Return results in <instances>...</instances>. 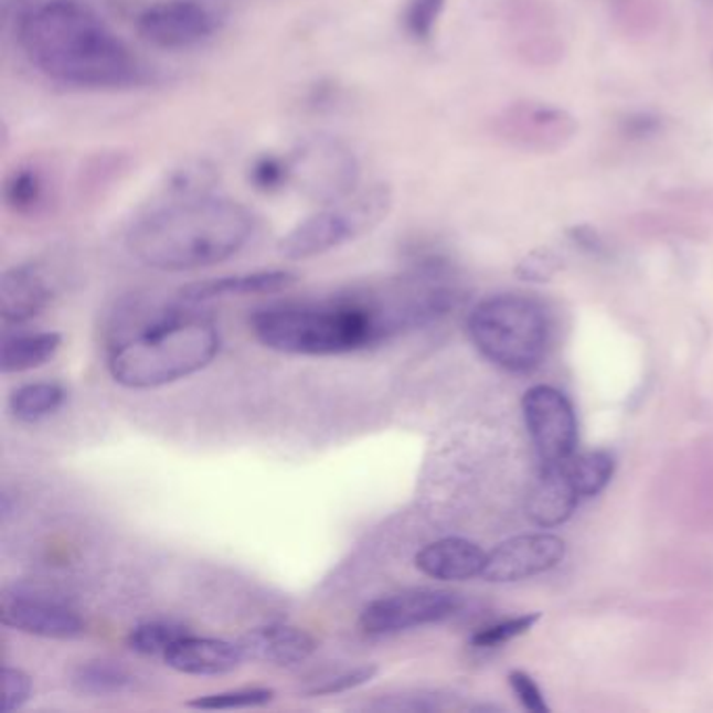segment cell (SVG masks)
Wrapping results in <instances>:
<instances>
[{"instance_id": "83f0119b", "label": "cell", "mask_w": 713, "mask_h": 713, "mask_svg": "<svg viewBox=\"0 0 713 713\" xmlns=\"http://www.w3.org/2000/svg\"><path fill=\"white\" fill-rule=\"evenodd\" d=\"M507 20L515 28L517 39L553 32L556 11L546 0H509Z\"/></svg>"}, {"instance_id": "30bf717a", "label": "cell", "mask_w": 713, "mask_h": 713, "mask_svg": "<svg viewBox=\"0 0 713 713\" xmlns=\"http://www.w3.org/2000/svg\"><path fill=\"white\" fill-rule=\"evenodd\" d=\"M523 415L544 469L561 467L575 455L577 416L572 400L551 385H535L523 396Z\"/></svg>"}, {"instance_id": "484cf974", "label": "cell", "mask_w": 713, "mask_h": 713, "mask_svg": "<svg viewBox=\"0 0 713 713\" xmlns=\"http://www.w3.org/2000/svg\"><path fill=\"white\" fill-rule=\"evenodd\" d=\"M187 635L189 630L174 621H147L130 630L126 645L142 657H166Z\"/></svg>"}, {"instance_id": "e0dca14e", "label": "cell", "mask_w": 713, "mask_h": 713, "mask_svg": "<svg viewBox=\"0 0 713 713\" xmlns=\"http://www.w3.org/2000/svg\"><path fill=\"white\" fill-rule=\"evenodd\" d=\"M488 555L465 538H441L423 546L415 556L416 570L439 582H462L481 575Z\"/></svg>"}, {"instance_id": "ac0fdd59", "label": "cell", "mask_w": 713, "mask_h": 713, "mask_svg": "<svg viewBox=\"0 0 713 713\" xmlns=\"http://www.w3.org/2000/svg\"><path fill=\"white\" fill-rule=\"evenodd\" d=\"M298 283V275L291 270H258L233 277L198 280L179 291V298L191 304H205L212 299L243 298V296H262L277 294Z\"/></svg>"}, {"instance_id": "4dcf8cb0", "label": "cell", "mask_w": 713, "mask_h": 713, "mask_svg": "<svg viewBox=\"0 0 713 713\" xmlns=\"http://www.w3.org/2000/svg\"><path fill=\"white\" fill-rule=\"evenodd\" d=\"M249 184L266 195L283 191L287 184H291L289 158L264 153V156L254 159L249 166Z\"/></svg>"}, {"instance_id": "44dd1931", "label": "cell", "mask_w": 713, "mask_h": 713, "mask_svg": "<svg viewBox=\"0 0 713 713\" xmlns=\"http://www.w3.org/2000/svg\"><path fill=\"white\" fill-rule=\"evenodd\" d=\"M137 674L119 661L93 659L72 672V687L86 696H119L137 689Z\"/></svg>"}, {"instance_id": "4316f807", "label": "cell", "mask_w": 713, "mask_h": 713, "mask_svg": "<svg viewBox=\"0 0 713 713\" xmlns=\"http://www.w3.org/2000/svg\"><path fill=\"white\" fill-rule=\"evenodd\" d=\"M455 703L446 694L434 691H411V693L387 694L362 705L364 712L376 713H429L453 710Z\"/></svg>"}, {"instance_id": "603a6c76", "label": "cell", "mask_w": 713, "mask_h": 713, "mask_svg": "<svg viewBox=\"0 0 713 713\" xmlns=\"http://www.w3.org/2000/svg\"><path fill=\"white\" fill-rule=\"evenodd\" d=\"M219 180V168L212 161L189 159L166 174L161 195L163 201L205 198V195H212Z\"/></svg>"}, {"instance_id": "ffe728a7", "label": "cell", "mask_w": 713, "mask_h": 713, "mask_svg": "<svg viewBox=\"0 0 713 713\" xmlns=\"http://www.w3.org/2000/svg\"><path fill=\"white\" fill-rule=\"evenodd\" d=\"M61 341L63 338L57 331L7 336L0 352L2 373L13 375L44 366L60 352Z\"/></svg>"}, {"instance_id": "5b68a950", "label": "cell", "mask_w": 713, "mask_h": 713, "mask_svg": "<svg viewBox=\"0 0 713 713\" xmlns=\"http://www.w3.org/2000/svg\"><path fill=\"white\" fill-rule=\"evenodd\" d=\"M477 350L511 373L534 371L549 345V318L540 301L502 294L479 301L467 320Z\"/></svg>"}, {"instance_id": "f546056e", "label": "cell", "mask_w": 713, "mask_h": 713, "mask_svg": "<svg viewBox=\"0 0 713 713\" xmlns=\"http://www.w3.org/2000/svg\"><path fill=\"white\" fill-rule=\"evenodd\" d=\"M615 21L630 36H647L663 18L661 0H617Z\"/></svg>"}, {"instance_id": "d4e9b609", "label": "cell", "mask_w": 713, "mask_h": 713, "mask_svg": "<svg viewBox=\"0 0 713 713\" xmlns=\"http://www.w3.org/2000/svg\"><path fill=\"white\" fill-rule=\"evenodd\" d=\"M565 471L574 483L579 498H593L600 494L611 481L615 471V458L607 450H593L584 455L572 456L565 465Z\"/></svg>"}, {"instance_id": "2e32d148", "label": "cell", "mask_w": 713, "mask_h": 713, "mask_svg": "<svg viewBox=\"0 0 713 713\" xmlns=\"http://www.w3.org/2000/svg\"><path fill=\"white\" fill-rule=\"evenodd\" d=\"M53 287L34 264L9 268L0 278V317L4 324H23L51 304Z\"/></svg>"}, {"instance_id": "52a82bcc", "label": "cell", "mask_w": 713, "mask_h": 713, "mask_svg": "<svg viewBox=\"0 0 713 713\" xmlns=\"http://www.w3.org/2000/svg\"><path fill=\"white\" fill-rule=\"evenodd\" d=\"M291 184L304 198L331 205L356 193L360 180L358 159L343 142L331 137H312L299 142L287 156Z\"/></svg>"}, {"instance_id": "cb8c5ba5", "label": "cell", "mask_w": 713, "mask_h": 713, "mask_svg": "<svg viewBox=\"0 0 713 713\" xmlns=\"http://www.w3.org/2000/svg\"><path fill=\"white\" fill-rule=\"evenodd\" d=\"M46 179L36 166L15 168L2 187V198L13 214L32 216L46 201Z\"/></svg>"}, {"instance_id": "7a4b0ae2", "label": "cell", "mask_w": 713, "mask_h": 713, "mask_svg": "<svg viewBox=\"0 0 713 713\" xmlns=\"http://www.w3.org/2000/svg\"><path fill=\"white\" fill-rule=\"evenodd\" d=\"M23 53L49 78L82 88L139 84L142 70L130 49L79 0H44L20 20Z\"/></svg>"}, {"instance_id": "d6986e66", "label": "cell", "mask_w": 713, "mask_h": 713, "mask_svg": "<svg viewBox=\"0 0 713 713\" xmlns=\"http://www.w3.org/2000/svg\"><path fill=\"white\" fill-rule=\"evenodd\" d=\"M579 500L565 467H549L528 496V517L538 528H556L574 515Z\"/></svg>"}, {"instance_id": "7402d4cb", "label": "cell", "mask_w": 713, "mask_h": 713, "mask_svg": "<svg viewBox=\"0 0 713 713\" xmlns=\"http://www.w3.org/2000/svg\"><path fill=\"white\" fill-rule=\"evenodd\" d=\"M67 400V392L55 381L25 383L9 396V413L20 423H40L55 415Z\"/></svg>"}, {"instance_id": "d590c367", "label": "cell", "mask_w": 713, "mask_h": 713, "mask_svg": "<svg viewBox=\"0 0 713 713\" xmlns=\"http://www.w3.org/2000/svg\"><path fill=\"white\" fill-rule=\"evenodd\" d=\"M663 126H666V119L653 111H632L619 119L617 132L626 140L640 142V140L653 139L659 132H663Z\"/></svg>"}, {"instance_id": "1f68e13d", "label": "cell", "mask_w": 713, "mask_h": 713, "mask_svg": "<svg viewBox=\"0 0 713 713\" xmlns=\"http://www.w3.org/2000/svg\"><path fill=\"white\" fill-rule=\"evenodd\" d=\"M444 7L446 0H408L402 11L404 32L416 42L432 39Z\"/></svg>"}, {"instance_id": "d6a6232c", "label": "cell", "mask_w": 713, "mask_h": 713, "mask_svg": "<svg viewBox=\"0 0 713 713\" xmlns=\"http://www.w3.org/2000/svg\"><path fill=\"white\" fill-rule=\"evenodd\" d=\"M376 674H379V668L375 663H364V666H356L352 670H343L338 674L315 680L312 684L301 689V693L306 696H331V694L348 693L358 687L369 684Z\"/></svg>"}, {"instance_id": "6da1fadb", "label": "cell", "mask_w": 713, "mask_h": 713, "mask_svg": "<svg viewBox=\"0 0 713 713\" xmlns=\"http://www.w3.org/2000/svg\"><path fill=\"white\" fill-rule=\"evenodd\" d=\"M249 327L268 350L291 356H341L411 331L394 285L383 294L278 301L259 308Z\"/></svg>"}, {"instance_id": "f35d334b", "label": "cell", "mask_w": 713, "mask_h": 713, "mask_svg": "<svg viewBox=\"0 0 713 713\" xmlns=\"http://www.w3.org/2000/svg\"><path fill=\"white\" fill-rule=\"evenodd\" d=\"M509 682L515 691L517 699L521 701V705L532 713H546L549 712V705H546V699L544 694L540 691V687L535 684L534 678L521 670H515L509 675Z\"/></svg>"}, {"instance_id": "9a60e30c", "label": "cell", "mask_w": 713, "mask_h": 713, "mask_svg": "<svg viewBox=\"0 0 713 713\" xmlns=\"http://www.w3.org/2000/svg\"><path fill=\"white\" fill-rule=\"evenodd\" d=\"M166 666L187 675H224L245 661L238 642L187 635L163 657Z\"/></svg>"}, {"instance_id": "9c48e42d", "label": "cell", "mask_w": 713, "mask_h": 713, "mask_svg": "<svg viewBox=\"0 0 713 713\" xmlns=\"http://www.w3.org/2000/svg\"><path fill=\"white\" fill-rule=\"evenodd\" d=\"M496 137L519 151L555 153L577 132L574 116L561 107L535 100H517L494 118Z\"/></svg>"}, {"instance_id": "7c38bea8", "label": "cell", "mask_w": 713, "mask_h": 713, "mask_svg": "<svg viewBox=\"0 0 713 713\" xmlns=\"http://www.w3.org/2000/svg\"><path fill=\"white\" fill-rule=\"evenodd\" d=\"M0 619L7 628L23 635L53 640H72L86 632V624L70 605L39 590L18 586L2 596Z\"/></svg>"}, {"instance_id": "3957f363", "label": "cell", "mask_w": 713, "mask_h": 713, "mask_svg": "<svg viewBox=\"0 0 713 713\" xmlns=\"http://www.w3.org/2000/svg\"><path fill=\"white\" fill-rule=\"evenodd\" d=\"M254 231V214L238 201L214 195L177 199L161 201L135 220L126 247L153 270L184 273L237 256Z\"/></svg>"}, {"instance_id": "8992f818", "label": "cell", "mask_w": 713, "mask_h": 713, "mask_svg": "<svg viewBox=\"0 0 713 713\" xmlns=\"http://www.w3.org/2000/svg\"><path fill=\"white\" fill-rule=\"evenodd\" d=\"M394 207V193L387 184H371L338 203L301 220L278 241V254L285 259L317 258L341 245L373 233Z\"/></svg>"}, {"instance_id": "4fadbf2b", "label": "cell", "mask_w": 713, "mask_h": 713, "mask_svg": "<svg viewBox=\"0 0 713 713\" xmlns=\"http://www.w3.org/2000/svg\"><path fill=\"white\" fill-rule=\"evenodd\" d=\"M563 556L565 542L558 535H517L496 546L488 555L481 577L496 584L525 579L553 570L563 561Z\"/></svg>"}, {"instance_id": "f1b7e54d", "label": "cell", "mask_w": 713, "mask_h": 713, "mask_svg": "<svg viewBox=\"0 0 713 713\" xmlns=\"http://www.w3.org/2000/svg\"><path fill=\"white\" fill-rule=\"evenodd\" d=\"M275 691L264 687H245L235 691H222V693L203 694L187 703V707L203 710V712H231V710H252V707H264L273 703Z\"/></svg>"}, {"instance_id": "ab89813d", "label": "cell", "mask_w": 713, "mask_h": 713, "mask_svg": "<svg viewBox=\"0 0 713 713\" xmlns=\"http://www.w3.org/2000/svg\"><path fill=\"white\" fill-rule=\"evenodd\" d=\"M567 235H570V238L574 241L579 249H584V252H588L593 256H600L607 249L605 241L596 233L593 226H584V224L582 226H574V228H570Z\"/></svg>"}, {"instance_id": "8fae6325", "label": "cell", "mask_w": 713, "mask_h": 713, "mask_svg": "<svg viewBox=\"0 0 713 713\" xmlns=\"http://www.w3.org/2000/svg\"><path fill=\"white\" fill-rule=\"evenodd\" d=\"M219 30V18L199 0H161L137 18V34L163 51L191 49Z\"/></svg>"}, {"instance_id": "e575fe53", "label": "cell", "mask_w": 713, "mask_h": 713, "mask_svg": "<svg viewBox=\"0 0 713 713\" xmlns=\"http://www.w3.org/2000/svg\"><path fill=\"white\" fill-rule=\"evenodd\" d=\"M540 614L519 615L513 619H504L498 621L492 626H486L481 630H477L476 635L471 636V647L473 649H496L507 645L509 640H513L517 636L525 635L534 628L538 624Z\"/></svg>"}, {"instance_id": "8d00e7d4", "label": "cell", "mask_w": 713, "mask_h": 713, "mask_svg": "<svg viewBox=\"0 0 713 713\" xmlns=\"http://www.w3.org/2000/svg\"><path fill=\"white\" fill-rule=\"evenodd\" d=\"M4 703H2V712L11 713L21 710L34 691V682L30 674H25L20 668H11L7 666L4 672Z\"/></svg>"}, {"instance_id": "74e56055", "label": "cell", "mask_w": 713, "mask_h": 713, "mask_svg": "<svg viewBox=\"0 0 713 713\" xmlns=\"http://www.w3.org/2000/svg\"><path fill=\"white\" fill-rule=\"evenodd\" d=\"M558 268H561V259L556 258L551 249H538L519 262L517 277L542 283L555 277Z\"/></svg>"}, {"instance_id": "5bb4252c", "label": "cell", "mask_w": 713, "mask_h": 713, "mask_svg": "<svg viewBox=\"0 0 713 713\" xmlns=\"http://www.w3.org/2000/svg\"><path fill=\"white\" fill-rule=\"evenodd\" d=\"M238 647L245 661H256L277 668H294L308 661L317 651L315 636L296 626L270 624L241 636Z\"/></svg>"}, {"instance_id": "836d02e7", "label": "cell", "mask_w": 713, "mask_h": 713, "mask_svg": "<svg viewBox=\"0 0 713 713\" xmlns=\"http://www.w3.org/2000/svg\"><path fill=\"white\" fill-rule=\"evenodd\" d=\"M517 55L519 60L534 67H551L563 60L565 44L556 36L555 32H544L535 36L517 39Z\"/></svg>"}, {"instance_id": "277c9868", "label": "cell", "mask_w": 713, "mask_h": 713, "mask_svg": "<svg viewBox=\"0 0 713 713\" xmlns=\"http://www.w3.org/2000/svg\"><path fill=\"white\" fill-rule=\"evenodd\" d=\"M199 304L135 308V324L116 329L107 350L111 379L130 390H153L195 375L220 354L219 327L199 312Z\"/></svg>"}, {"instance_id": "ba28073f", "label": "cell", "mask_w": 713, "mask_h": 713, "mask_svg": "<svg viewBox=\"0 0 713 713\" xmlns=\"http://www.w3.org/2000/svg\"><path fill=\"white\" fill-rule=\"evenodd\" d=\"M460 607L462 598L450 590L408 588L371 600L360 614V628L371 636L402 635L446 621Z\"/></svg>"}]
</instances>
